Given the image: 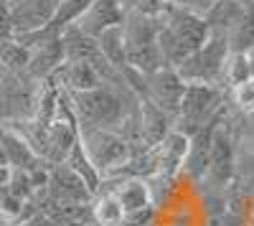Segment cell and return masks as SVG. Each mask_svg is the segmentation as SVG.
<instances>
[{
	"instance_id": "cell-1",
	"label": "cell",
	"mask_w": 254,
	"mask_h": 226,
	"mask_svg": "<svg viewBox=\"0 0 254 226\" xmlns=\"http://www.w3.org/2000/svg\"><path fill=\"white\" fill-rule=\"evenodd\" d=\"M211 33V26L203 18L183 13L168 5L158 13V49L165 66H181L183 61L198 51Z\"/></svg>"
},
{
	"instance_id": "cell-2",
	"label": "cell",
	"mask_w": 254,
	"mask_h": 226,
	"mask_svg": "<svg viewBox=\"0 0 254 226\" xmlns=\"http://www.w3.org/2000/svg\"><path fill=\"white\" fill-rule=\"evenodd\" d=\"M130 89H120L112 84H102L89 92L69 94V105L76 119L79 132L99 130V127H122V122L130 117L127 112V99Z\"/></svg>"
},
{
	"instance_id": "cell-3",
	"label": "cell",
	"mask_w": 254,
	"mask_h": 226,
	"mask_svg": "<svg viewBox=\"0 0 254 226\" xmlns=\"http://www.w3.org/2000/svg\"><path fill=\"white\" fill-rule=\"evenodd\" d=\"M122 41H125V64L130 71L147 76L165 66L158 49V13L127 10L122 20Z\"/></svg>"
},
{
	"instance_id": "cell-4",
	"label": "cell",
	"mask_w": 254,
	"mask_h": 226,
	"mask_svg": "<svg viewBox=\"0 0 254 226\" xmlns=\"http://www.w3.org/2000/svg\"><path fill=\"white\" fill-rule=\"evenodd\" d=\"M224 89L214 84H186L181 107L176 112V127L183 135H196L208 122H214L224 114Z\"/></svg>"
},
{
	"instance_id": "cell-5",
	"label": "cell",
	"mask_w": 254,
	"mask_h": 226,
	"mask_svg": "<svg viewBox=\"0 0 254 226\" xmlns=\"http://www.w3.org/2000/svg\"><path fill=\"white\" fill-rule=\"evenodd\" d=\"M79 142L84 148V155L94 166V170L102 175V183L110 175H115L132 158L130 142L117 127H99V130L79 132Z\"/></svg>"
},
{
	"instance_id": "cell-6",
	"label": "cell",
	"mask_w": 254,
	"mask_h": 226,
	"mask_svg": "<svg viewBox=\"0 0 254 226\" xmlns=\"http://www.w3.org/2000/svg\"><path fill=\"white\" fill-rule=\"evenodd\" d=\"M231 46H229V36L224 28H211L206 44L193 51L181 66H176L178 76L186 81V84H214L221 87V66L224 58L229 56Z\"/></svg>"
},
{
	"instance_id": "cell-7",
	"label": "cell",
	"mask_w": 254,
	"mask_h": 226,
	"mask_svg": "<svg viewBox=\"0 0 254 226\" xmlns=\"http://www.w3.org/2000/svg\"><path fill=\"white\" fill-rule=\"evenodd\" d=\"M41 84L26 74H3L0 79V125H18L33 117Z\"/></svg>"
},
{
	"instance_id": "cell-8",
	"label": "cell",
	"mask_w": 254,
	"mask_h": 226,
	"mask_svg": "<svg viewBox=\"0 0 254 226\" xmlns=\"http://www.w3.org/2000/svg\"><path fill=\"white\" fill-rule=\"evenodd\" d=\"M183 92H186V81L178 76V71L173 66H160L158 71L142 76L137 97L150 99L155 107H160L165 114H171L176 119V112L181 107Z\"/></svg>"
},
{
	"instance_id": "cell-9",
	"label": "cell",
	"mask_w": 254,
	"mask_h": 226,
	"mask_svg": "<svg viewBox=\"0 0 254 226\" xmlns=\"http://www.w3.org/2000/svg\"><path fill=\"white\" fill-rule=\"evenodd\" d=\"M234 137L231 132L221 125H216L214 137H211V148H208V160H206V173L201 180H208L214 188H224L234 175Z\"/></svg>"
},
{
	"instance_id": "cell-10",
	"label": "cell",
	"mask_w": 254,
	"mask_h": 226,
	"mask_svg": "<svg viewBox=\"0 0 254 226\" xmlns=\"http://www.w3.org/2000/svg\"><path fill=\"white\" fill-rule=\"evenodd\" d=\"M188 145H190V137H188V135H183V132H178V130H171L155 148H150L153 163H155L153 178L165 180V183L176 180L178 173H181L183 166H186Z\"/></svg>"
},
{
	"instance_id": "cell-11",
	"label": "cell",
	"mask_w": 254,
	"mask_h": 226,
	"mask_svg": "<svg viewBox=\"0 0 254 226\" xmlns=\"http://www.w3.org/2000/svg\"><path fill=\"white\" fill-rule=\"evenodd\" d=\"M115 198L125 211V221L130 219H145L155 206V191L147 178H122L110 186Z\"/></svg>"
},
{
	"instance_id": "cell-12",
	"label": "cell",
	"mask_w": 254,
	"mask_h": 226,
	"mask_svg": "<svg viewBox=\"0 0 254 226\" xmlns=\"http://www.w3.org/2000/svg\"><path fill=\"white\" fill-rule=\"evenodd\" d=\"M15 36L41 31L51 23L59 0H5Z\"/></svg>"
},
{
	"instance_id": "cell-13",
	"label": "cell",
	"mask_w": 254,
	"mask_h": 226,
	"mask_svg": "<svg viewBox=\"0 0 254 226\" xmlns=\"http://www.w3.org/2000/svg\"><path fill=\"white\" fill-rule=\"evenodd\" d=\"M125 13L127 10L122 8L120 0H92L89 8L84 10L81 18L74 23V28H79L81 33L97 38L104 31H110L115 26H122Z\"/></svg>"
},
{
	"instance_id": "cell-14",
	"label": "cell",
	"mask_w": 254,
	"mask_h": 226,
	"mask_svg": "<svg viewBox=\"0 0 254 226\" xmlns=\"http://www.w3.org/2000/svg\"><path fill=\"white\" fill-rule=\"evenodd\" d=\"M51 79H54L66 94L89 92V89L104 84L102 76L97 74V69H94L92 64H84V61H64V64L59 66V71H56Z\"/></svg>"
},
{
	"instance_id": "cell-15",
	"label": "cell",
	"mask_w": 254,
	"mask_h": 226,
	"mask_svg": "<svg viewBox=\"0 0 254 226\" xmlns=\"http://www.w3.org/2000/svg\"><path fill=\"white\" fill-rule=\"evenodd\" d=\"M89 216L94 226H125V211L110 188H99L89 201Z\"/></svg>"
},
{
	"instance_id": "cell-16",
	"label": "cell",
	"mask_w": 254,
	"mask_h": 226,
	"mask_svg": "<svg viewBox=\"0 0 254 226\" xmlns=\"http://www.w3.org/2000/svg\"><path fill=\"white\" fill-rule=\"evenodd\" d=\"M226 36H229V46L231 51H249L254 49V5L247 3L237 18L226 26Z\"/></svg>"
},
{
	"instance_id": "cell-17",
	"label": "cell",
	"mask_w": 254,
	"mask_h": 226,
	"mask_svg": "<svg viewBox=\"0 0 254 226\" xmlns=\"http://www.w3.org/2000/svg\"><path fill=\"white\" fill-rule=\"evenodd\" d=\"M64 166H66L69 170H74V173L84 180V186L92 191V196L102 188V175L94 170V166L89 163V158L84 155V148H81L79 140L71 145V150L66 153V158H64Z\"/></svg>"
},
{
	"instance_id": "cell-18",
	"label": "cell",
	"mask_w": 254,
	"mask_h": 226,
	"mask_svg": "<svg viewBox=\"0 0 254 226\" xmlns=\"http://www.w3.org/2000/svg\"><path fill=\"white\" fill-rule=\"evenodd\" d=\"M247 79H252L249 64H247V54L244 51H229V56L224 58V66H221V79H219L221 89L231 92L239 84H244Z\"/></svg>"
},
{
	"instance_id": "cell-19",
	"label": "cell",
	"mask_w": 254,
	"mask_h": 226,
	"mask_svg": "<svg viewBox=\"0 0 254 226\" xmlns=\"http://www.w3.org/2000/svg\"><path fill=\"white\" fill-rule=\"evenodd\" d=\"M28 56H31V51L20 44L18 38H13L0 49V69L5 74H26Z\"/></svg>"
},
{
	"instance_id": "cell-20",
	"label": "cell",
	"mask_w": 254,
	"mask_h": 226,
	"mask_svg": "<svg viewBox=\"0 0 254 226\" xmlns=\"http://www.w3.org/2000/svg\"><path fill=\"white\" fill-rule=\"evenodd\" d=\"M231 99H234V105L242 114H254V79H247L244 84H239L237 89L229 92Z\"/></svg>"
},
{
	"instance_id": "cell-21",
	"label": "cell",
	"mask_w": 254,
	"mask_h": 226,
	"mask_svg": "<svg viewBox=\"0 0 254 226\" xmlns=\"http://www.w3.org/2000/svg\"><path fill=\"white\" fill-rule=\"evenodd\" d=\"M219 0H173V8L183 10V13H190V15H198L206 20V15L214 10V5Z\"/></svg>"
},
{
	"instance_id": "cell-22",
	"label": "cell",
	"mask_w": 254,
	"mask_h": 226,
	"mask_svg": "<svg viewBox=\"0 0 254 226\" xmlns=\"http://www.w3.org/2000/svg\"><path fill=\"white\" fill-rule=\"evenodd\" d=\"M13 38H15V33H13V23H10V13H8V5L3 0V3H0V49Z\"/></svg>"
},
{
	"instance_id": "cell-23",
	"label": "cell",
	"mask_w": 254,
	"mask_h": 226,
	"mask_svg": "<svg viewBox=\"0 0 254 226\" xmlns=\"http://www.w3.org/2000/svg\"><path fill=\"white\" fill-rule=\"evenodd\" d=\"M13 226H51V219H46V216H26V219L15 221Z\"/></svg>"
},
{
	"instance_id": "cell-24",
	"label": "cell",
	"mask_w": 254,
	"mask_h": 226,
	"mask_svg": "<svg viewBox=\"0 0 254 226\" xmlns=\"http://www.w3.org/2000/svg\"><path fill=\"white\" fill-rule=\"evenodd\" d=\"M10 175H13V168L10 166H0V186H8Z\"/></svg>"
},
{
	"instance_id": "cell-25",
	"label": "cell",
	"mask_w": 254,
	"mask_h": 226,
	"mask_svg": "<svg viewBox=\"0 0 254 226\" xmlns=\"http://www.w3.org/2000/svg\"><path fill=\"white\" fill-rule=\"evenodd\" d=\"M247 54V64H249V74H252V79H254V49H249V51H244Z\"/></svg>"
},
{
	"instance_id": "cell-26",
	"label": "cell",
	"mask_w": 254,
	"mask_h": 226,
	"mask_svg": "<svg viewBox=\"0 0 254 226\" xmlns=\"http://www.w3.org/2000/svg\"><path fill=\"white\" fill-rule=\"evenodd\" d=\"M150 3L155 5V10H163V8H168V5H173V0H150Z\"/></svg>"
},
{
	"instance_id": "cell-27",
	"label": "cell",
	"mask_w": 254,
	"mask_h": 226,
	"mask_svg": "<svg viewBox=\"0 0 254 226\" xmlns=\"http://www.w3.org/2000/svg\"><path fill=\"white\" fill-rule=\"evenodd\" d=\"M3 74H5V71H3V69H0V79H3Z\"/></svg>"
},
{
	"instance_id": "cell-28",
	"label": "cell",
	"mask_w": 254,
	"mask_h": 226,
	"mask_svg": "<svg viewBox=\"0 0 254 226\" xmlns=\"http://www.w3.org/2000/svg\"><path fill=\"white\" fill-rule=\"evenodd\" d=\"M0 3H3V0H0Z\"/></svg>"
}]
</instances>
